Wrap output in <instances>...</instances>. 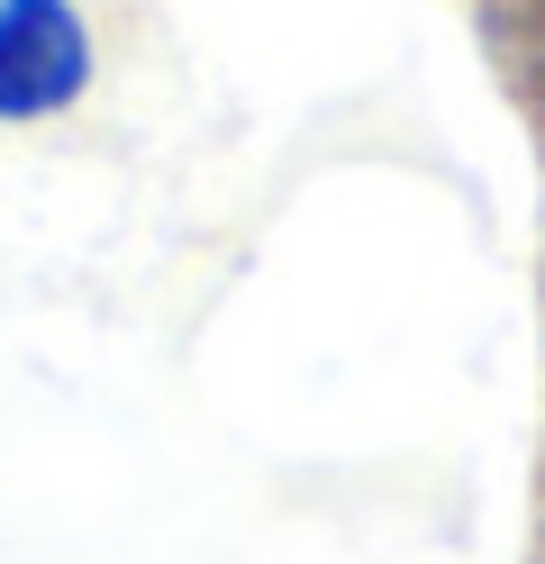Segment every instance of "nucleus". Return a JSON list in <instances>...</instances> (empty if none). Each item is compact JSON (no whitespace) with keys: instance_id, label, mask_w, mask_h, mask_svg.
Here are the masks:
<instances>
[{"instance_id":"1","label":"nucleus","mask_w":545,"mask_h":564,"mask_svg":"<svg viewBox=\"0 0 545 564\" xmlns=\"http://www.w3.org/2000/svg\"><path fill=\"white\" fill-rule=\"evenodd\" d=\"M91 74L73 0H0V119H55Z\"/></svg>"}]
</instances>
